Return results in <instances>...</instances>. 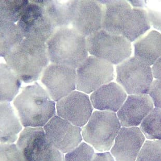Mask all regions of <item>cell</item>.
<instances>
[{
	"label": "cell",
	"instance_id": "6da1fadb",
	"mask_svg": "<svg viewBox=\"0 0 161 161\" xmlns=\"http://www.w3.org/2000/svg\"><path fill=\"white\" fill-rule=\"evenodd\" d=\"M9 68L25 83L37 80L49 63L46 44L24 39L4 57Z\"/></svg>",
	"mask_w": 161,
	"mask_h": 161
},
{
	"label": "cell",
	"instance_id": "7a4b0ae2",
	"mask_svg": "<svg viewBox=\"0 0 161 161\" xmlns=\"http://www.w3.org/2000/svg\"><path fill=\"white\" fill-rule=\"evenodd\" d=\"M14 105L25 127L44 126L56 114L55 102L37 83L25 87L15 99Z\"/></svg>",
	"mask_w": 161,
	"mask_h": 161
},
{
	"label": "cell",
	"instance_id": "3957f363",
	"mask_svg": "<svg viewBox=\"0 0 161 161\" xmlns=\"http://www.w3.org/2000/svg\"><path fill=\"white\" fill-rule=\"evenodd\" d=\"M50 61L78 68L88 57L86 39L73 29H59L46 42Z\"/></svg>",
	"mask_w": 161,
	"mask_h": 161
},
{
	"label": "cell",
	"instance_id": "277c9868",
	"mask_svg": "<svg viewBox=\"0 0 161 161\" xmlns=\"http://www.w3.org/2000/svg\"><path fill=\"white\" fill-rule=\"evenodd\" d=\"M121 126L115 112L96 111L83 128L82 136L97 150L106 151L114 146Z\"/></svg>",
	"mask_w": 161,
	"mask_h": 161
},
{
	"label": "cell",
	"instance_id": "5b68a950",
	"mask_svg": "<svg viewBox=\"0 0 161 161\" xmlns=\"http://www.w3.org/2000/svg\"><path fill=\"white\" fill-rule=\"evenodd\" d=\"M17 146L23 161H64L63 153L51 143L42 127L25 128Z\"/></svg>",
	"mask_w": 161,
	"mask_h": 161
},
{
	"label": "cell",
	"instance_id": "8992f818",
	"mask_svg": "<svg viewBox=\"0 0 161 161\" xmlns=\"http://www.w3.org/2000/svg\"><path fill=\"white\" fill-rule=\"evenodd\" d=\"M88 53L92 55L119 64L130 58L131 43L122 36L111 34L102 29L86 38Z\"/></svg>",
	"mask_w": 161,
	"mask_h": 161
},
{
	"label": "cell",
	"instance_id": "52a82bcc",
	"mask_svg": "<svg viewBox=\"0 0 161 161\" xmlns=\"http://www.w3.org/2000/svg\"><path fill=\"white\" fill-rule=\"evenodd\" d=\"M116 81L128 95H147L153 79L152 69L136 57L116 67Z\"/></svg>",
	"mask_w": 161,
	"mask_h": 161
},
{
	"label": "cell",
	"instance_id": "ba28073f",
	"mask_svg": "<svg viewBox=\"0 0 161 161\" xmlns=\"http://www.w3.org/2000/svg\"><path fill=\"white\" fill-rule=\"evenodd\" d=\"M17 26L25 39L45 43L58 30L46 13L41 1H29Z\"/></svg>",
	"mask_w": 161,
	"mask_h": 161
},
{
	"label": "cell",
	"instance_id": "9c48e42d",
	"mask_svg": "<svg viewBox=\"0 0 161 161\" xmlns=\"http://www.w3.org/2000/svg\"><path fill=\"white\" fill-rule=\"evenodd\" d=\"M114 68L107 61L91 56L76 70V88L90 94L114 79Z\"/></svg>",
	"mask_w": 161,
	"mask_h": 161
},
{
	"label": "cell",
	"instance_id": "30bf717a",
	"mask_svg": "<svg viewBox=\"0 0 161 161\" xmlns=\"http://www.w3.org/2000/svg\"><path fill=\"white\" fill-rule=\"evenodd\" d=\"M73 29L85 37L102 29L103 5L96 1H71Z\"/></svg>",
	"mask_w": 161,
	"mask_h": 161
},
{
	"label": "cell",
	"instance_id": "8fae6325",
	"mask_svg": "<svg viewBox=\"0 0 161 161\" xmlns=\"http://www.w3.org/2000/svg\"><path fill=\"white\" fill-rule=\"evenodd\" d=\"M41 81L52 99L58 102L75 89L76 71L69 66L52 64L43 72Z\"/></svg>",
	"mask_w": 161,
	"mask_h": 161
},
{
	"label": "cell",
	"instance_id": "7c38bea8",
	"mask_svg": "<svg viewBox=\"0 0 161 161\" xmlns=\"http://www.w3.org/2000/svg\"><path fill=\"white\" fill-rule=\"evenodd\" d=\"M47 137L58 150L68 153L76 148L82 142L80 127L56 115L44 127Z\"/></svg>",
	"mask_w": 161,
	"mask_h": 161
},
{
	"label": "cell",
	"instance_id": "4fadbf2b",
	"mask_svg": "<svg viewBox=\"0 0 161 161\" xmlns=\"http://www.w3.org/2000/svg\"><path fill=\"white\" fill-rule=\"evenodd\" d=\"M58 116L74 125L82 127L91 117L93 107L88 96L79 91H73L57 102Z\"/></svg>",
	"mask_w": 161,
	"mask_h": 161
},
{
	"label": "cell",
	"instance_id": "5bb4252c",
	"mask_svg": "<svg viewBox=\"0 0 161 161\" xmlns=\"http://www.w3.org/2000/svg\"><path fill=\"white\" fill-rule=\"evenodd\" d=\"M145 137L137 127L121 128L111 152L116 161H136Z\"/></svg>",
	"mask_w": 161,
	"mask_h": 161
},
{
	"label": "cell",
	"instance_id": "9a60e30c",
	"mask_svg": "<svg viewBox=\"0 0 161 161\" xmlns=\"http://www.w3.org/2000/svg\"><path fill=\"white\" fill-rule=\"evenodd\" d=\"M152 99L148 95H130L118 111L117 116L122 126L137 127L154 109Z\"/></svg>",
	"mask_w": 161,
	"mask_h": 161
},
{
	"label": "cell",
	"instance_id": "2e32d148",
	"mask_svg": "<svg viewBox=\"0 0 161 161\" xmlns=\"http://www.w3.org/2000/svg\"><path fill=\"white\" fill-rule=\"evenodd\" d=\"M127 98V94L122 87L110 82L96 90L91 96L93 107L99 110L117 112Z\"/></svg>",
	"mask_w": 161,
	"mask_h": 161
},
{
	"label": "cell",
	"instance_id": "e0dca14e",
	"mask_svg": "<svg viewBox=\"0 0 161 161\" xmlns=\"http://www.w3.org/2000/svg\"><path fill=\"white\" fill-rule=\"evenodd\" d=\"M149 17L146 11L139 8L126 12L121 24V35L130 42H134L150 29Z\"/></svg>",
	"mask_w": 161,
	"mask_h": 161
},
{
	"label": "cell",
	"instance_id": "ac0fdd59",
	"mask_svg": "<svg viewBox=\"0 0 161 161\" xmlns=\"http://www.w3.org/2000/svg\"><path fill=\"white\" fill-rule=\"evenodd\" d=\"M134 57L148 66L153 65L161 57V34L152 30L134 43Z\"/></svg>",
	"mask_w": 161,
	"mask_h": 161
},
{
	"label": "cell",
	"instance_id": "d6986e66",
	"mask_svg": "<svg viewBox=\"0 0 161 161\" xmlns=\"http://www.w3.org/2000/svg\"><path fill=\"white\" fill-rule=\"evenodd\" d=\"M103 6L102 29L112 35H121V24L127 11L131 8L125 1H99Z\"/></svg>",
	"mask_w": 161,
	"mask_h": 161
},
{
	"label": "cell",
	"instance_id": "ffe728a7",
	"mask_svg": "<svg viewBox=\"0 0 161 161\" xmlns=\"http://www.w3.org/2000/svg\"><path fill=\"white\" fill-rule=\"evenodd\" d=\"M22 126L15 111L8 102L1 103V142L12 143L17 140Z\"/></svg>",
	"mask_w": 161,
	"mask_h": 161
},
{
	"label": "cell",
	"instance_id": "44dd1931",
	"mask_svg": "<svg viewBox=\"0 0 161 161\" xmlns=\"http://www.w3.org/2000/svg\"><path fill=\"white\" fill-rule=\"evenodd\" d=\"M41 2L57 29L67 28L71 23V1L41 0Z\"/></svg>",
	"mask_w": 161,
	"mask_h": 161
},
{
	"label": "cell",
	"instance_id": "7402d4cb",
	"mask_svg": "<svg viewBox=\"0 0 161 161\" xmlns=\"http://www.w3.org/2000/svg\"><path fill=\"white\" fill-rule=\"evenodd\" d=\"M21 80L8 64H1V102H10L18 94Z\"/></svg>",
	"mask_w": 161,
	"mask_h": 161
},
{
	"label": "cell",
	"instance_id": "603a6c76",
	"mask_svg": "<svg viewBox=\"0 0 161 161\" xmlns=\"http://www.w3.org/2000/svg\"><path fill=\"white\" fill-rule=\"evenodd\" d=\"M25 39L14 23L1 21V56L5 57Z\"/></svg>",
	"mask_w": 161,
	"mask_h": 161
},
{
	"label": "cell",
	"instance_id": "cb8c5ba5",
	"mask_svg": "<svg viewBox=\"0 0 161 161\" xmlns=\"http://www.w3.org/2000/svg\"><path fill=\"white\" fill-rule=\"evenodd\" d=\"M29 1L1 0L0 1L1 21L14 23L21 18Z\"/></svg>",
	"mask_w": 161,
	"mask_h": 161
},
{
	"label": "cell",
	"instance_id": "d4e9b609",
	"mask_svg": "<svg viewBox=\"0 0 161 161\" xmlns=\"http://www.w3.org/2000/svg\"><path fill=\"white\" fill-rule=\"evenodd\" d=\"M140 128L148 139L161 140V109L154 108L142 121Z\"/></svg>",
	"mask_w": 161,
	"mask_h": 161
},
{
	"label": "cell",
	"instance_id": "484cf974",
	"mask_svg": "<svg viewBox=\"0 0 161 161\" xmlns=\"http://www.w3.org/2000/svg\"><path fill=\"white\" fill-rule=\"evenodd\" d=\"M136 161H161V140L145 142Z\"/></svg>",
	"mask_w": 161,
	"mask_h": 161
},
{
	"label": "cell",
	"instance_id": "4316f807",
	"mask_svg": "<svg viewBox=\"0 0 161 161\" xmlns=\"http://www.w3.org/2000/svg\"><path fill=\"white\" fill-rule=\"evenodd\" d=\"M94 154L93 148L86 143L82 142L66 154L64 161H92Z\"/></svg>",
	"mask_w": 161,
	"mask_h": 161
},
{
	"label": "cell",
	"instance_id": "83f0119b",
	"mask_svg": "<svg viewBox=\"0 0 161 161\" xmlns=\"http://www.w3.org/2000/svg\"><path fill=\"white\" fill-rule=\"evenodd\" d=\"M1 161H23L17 145L1 143Z\"/></svg>",
	"mask_w": 161,
	"mask_h": 161
},
{
	"label": "cell",
	"instance_id": "f1b7e54d",
	"mask_svg": "<svg viewBox=\"0 0 161 161\" xmlns=\"http://www.w3.org/2000/svg\"><path fill=\"white\" fill-rule=\"evenodd\" d=\"M149 94L155 107L161 109V80L153 81Z\"/></svg>",
	"mask_w": 161,
	"mask_h": 161
},
{
	"label": "cell",
	"instance_id": "f546056e",
	"mask_svg": "<svg viewBox=\"0 0 161 161\" xmlns=\"http://www.w3.org/2000/svg\"><path fill=\"white\" fill-rule=\"evenodd\" d=\"M148 14L150 23L152 24L155 29L161 31V14L154 11H149Z\"/></svg>",
	"mask_w": 161,
	"mask_h": 161
},
{
	"label": "cell",
	"instance_id": "4dcf8cb0",
	"mask_svg": "<svg viewBox=\"0 0 161 161\" xmlns=\"http://www.w3.org/2000/svg\"><path fill=\"white\" fill-rule=\"evenodd\" d=\"M92 161H114V158L109 152L96 153Z\"/></svg>",
	"mask_w": 161,
	"mask_h": 161
},
{
	"label": "cell",
	"instance_id": "1f68e13d",
	"mask_svg": "<svg viewBox=\"0 0 161 161\" xmlns=\"http://www.w3.org/2000/svg\"><path fill=\"white\" fill-rule=\"evenodd\" d=\"M152 71L153 78L157 80H161V57L153 65Z\"/></svg>",
	"mask_w": 161,
	"mask_h": 161
}]
</instances>
